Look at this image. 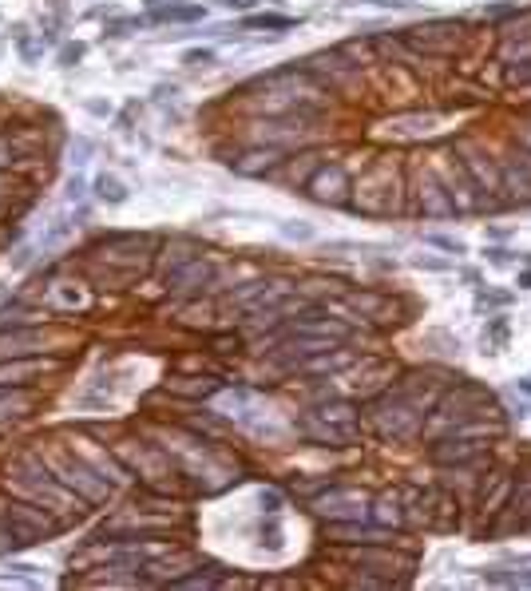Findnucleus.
Instances as JSON below:
<instances>
[{
    "instance_id": "1",
    "label": "nucleus",
    "mask_w": 531,
    "mask_h": 591,
    "mask_svg": "<svg viewBox=\"0 0 531 591\" xmlns=\"http://www.w3.org/2000/svg\"><path fill=\"white\" fill-rule=\"evenodd\" d=\"M8 484H16L24 496H32L36 504L52 508V512H72L80 508V496L56 476V469L36 457V453H20L12 465H8Z\"/></svg>"
},
{
    "instance_id": "2",
    "label": "nucleus",
    "mask_w": 531,
    "mask_h": 591,
    "mask_svg": "<svg viewBox=\"0 0 531 591\" xmlns=\"http://www.w3.org/2000/svg\"><path fill=\"white\" fill-rule=\"evenodd\" d=\"M298 429H302L310 441H318V445L345 449L349 441H357V429H361L357 405H349V401H325V405H318L314 413H306V417L298 421Z\"/></svg>"
},
{
    "instance_id": "3",
    "label": "nucleus",
    "mask_w": 531,
    "mask_h": 591,
    "mask_svg": "<svg viewBox=\"0 0 531 591\" xmlns=\"http://www.w3.org/2000/svg\"><path fill=\"white\" fill-rule=\"evenodd\" d=\"M218 282H222V270H218V262L211 254H203V250L195 258L163 270V290L175 302H199V298H207L214 290H222Z\"/></svg>"
},
{
    "instance_id": "4",
    "label": "nucleus",
    "mask_w": 531,
    "mask_h": 591,
    "mask_svg": "<svg viewBox=\"0 0 531 591\" xmlns=\"http://www.w3.org/2000/svg\"><path fill=\"white\" fill-rule=\"evenodd\" d=\"M345 211L369 215V219H381V215L401 211V199H397V167L381 163V167H373L365 179H357Z\"/></svg>"
},
{
    "instance_id": "5",
    "label": "nucleus",
    "mask_w": 531,
    "mask_h": 591,
    "mask_svg": "<svg viewBox=\"0 0 531 591\" xmlns=\"http://www.w3.org/2000/svg\"><path fill=\"white\" fill-rule=\"evenodd\" d=\"M369 421H373L381 441H413L417 433H425V413L417 405H409L401 393L377 397L369 405Z\"/></svg>"
},
{
    "instance_id": "6",
    "label": "nucleus",
    "mask_w": 531,
    "mask_h": 591,
    "mask_svg": "<svg viewBox=\"0 0 531 591\" xmlns=\"http://www.w3.org/2000/svg\"><path fill=\"white\" fill-rule=\"evenodd\" d=\"M484 409H496L492 389L460 381L456 389H448V393L436 401V421H432V429H448V433H456L464 421H480Z\"/></svg>"
},
{
    "instance_id": "7",
    "label": "nucleus",
    "mask_w": 531,
    "mask_h": 591,
    "mask_svg": "<svg viewBox=\"0 0 531 591\" xmlns=\"http://www.w3.org/2000/svg\"><path fill=\"white\" fill-rule=\"evenodd\" d=\"M48 465L56 469V476L80 496V500H88V504H104L107 496H111V480L92 469V461L84 457V453H76V449H60L56 457H48Z\"/></svg>"
},
{
    "instance_id": "8",
    "label": "nucleus",
    "mask_w": 531,
    "mask_h": 591,
    "mask_svg": "<svg viewBox=\"0 0 531 591\" xmlns=\"http://www.w3.org/2000/svg\"><path fill=\"white\" fill-rule=\"evenodd\" d=\"M409 52L417 60H440V56H456L464 44V20H428V24H413L401 32Z\"/></svg>"
},
{
    "instance_id": "9",
    "label": "nucleus",
    "mask_w": 531,
    "mask_h": 591,
    "mask_svg": "<svg viewBox=\"0 0 531 591\" xmlns=\"http://www.w3.org/2000/svg\"><path fill=\"white\" fill-rule=\"evenodd\" d=\"M302 68L318 80L329 96H349V92L357 88V80H361V68H357L337 44H333V48H321L314 56H306Z\"/></svg>"
},
{
    "instance_id": "10",
    "label": "nucleus",
    "mask_w": 531,
    "mask_h": 591,
    "mask_svg": "<svg viewBox=\"0 0 531 591\" xmlns=\"http://www.w3.org/2000/svg\"><path fill=\"white\" fill-rule=\"evenodd\" d=\"M409 199H413V211L425 219H456V203L448 199V191L432 167L409 171Z\"/></svg>"
},
{
    "instance_id": "11",
    "label": "nucleus",
    "mask_w": 531,
    "mask_h": 591,
    "mask_svg": "<svg viewBox=\"0 0 531 591\" xmlns=\"http://www.w3.org/2000/svg\"><path fill=\"white\" fill-rule=\"evenodd\" d=\"M302 195L314 199V203H321V207H337V211H345V207H349V195H353V179H349L345 163H318L314 175L306 179Z\"/></svg>"
},
{
    "instance_id": "12",
    "label": "nucleus",
    "mask_w": 531,
    "mask_h": 591,
    "mask_svg": "<svg viewBox=\"0 0 531 591\" xmlns=\"http://www.w3.org/2000/svg\"><path fill=\"white\" fill-rule=\"evenodd\" d=\"M452 155L460 159V167L476 179V187H480L488 199H500V159H496L484 143H476V139H456V143H452Z\"/></svg>"
},
{
    "instance_id": "13",
    "label": "nucleus",
    "mask_w": 531,
    "mask_h": 591,
    "mask_svg": "<svg viewBox=\"0 0 531 591\" xmlns=\"http://www.w3.org/2000/svg\"><path fill=\"white\" fill-rule=\"evenodd\" d=\"M488 457V441H480V437H472V433H448V437H440V441H432L428 445V461L432 465H444V469H472V465H480Z\"/></svg>"
},
{
    "instance_id": "14",
    "label": "nucleus",
    "mask_w": 531,
    "mask_h": 591,
    "mask_svg": "<svg viewBox=\"0 0 531 591\" xmlns=\"http://www.w3.org/2000/svg\"><path fill=\"white\" fill-rule=\"evenodd\" d=\"M290 330H302V334H314V338H329V342H349L353 338V322H345V318H337L329 306H302V310H294L290 314V322H286Z\"/></svg>"
},
{
    "instance_id": "15",
    "label": "nucleus",
    "mask_w": 531,
    "mask_h": 591,
    "mask_svg": "<svg viewBox=\"0 0 531 591\" xmlns=\"http://www.w3.org/2000/svg\"><path fill=\"white\" fill-rule=\"evenodd\" d=\"M310 508H314V516L321 520H365L369 516V496L365 492H357V488H341V484H329L321 496L310 500Z\"/></svg>"
},
{
    "instance_id": "16",
    "label": "nucleus",
    "mask_w": 531,
    "mask_h": 591,
    "mask_svg": "<svg viewBox=\"0 0 531 591\" xmlns=\"http://www.w3.org/2000/svg\"><path fill=\"white\" fill-rule=\"evenodd\" d=\"M500 159V195H508V203H520L528 207L531 203V151L524 147H508Z\"/></svg>"
},
{
    "instance_id": "17",
    "label": "nucleus",
    "mask_w": 531,
    "mask_h": 591,
    "mask_svg": "<svg viewBox=\"0 0 531 591\" xmlns=\"http://www.w3.org/2000/svg\"><path fill=\"white\" fill-rule=\"evenodd\" d=\"M48 350V334L40 326H4L0 330V357H36Z\"/></svg>"
},
{
    "instance_id": "18",
    "label": "nucleus",
    "mask_w": 531,
    "mask_h": 591,
    "mask_svg": "<svg viewBox=\"0 0 531 591\" xmlns=\"http://www.w3.org/2000/svg\"><path fill=\"white\" fill-rule=\"evenodd\" d=\"M341 302L353 310V314H361V318H381V314H389L393 310V298L389 294H381V290H341Z\"/></svg>"
},
{
    "instance_id": "19",
    "label": "nucleus",
    "mask_w": 531,
    "mask_h": 591,
    "mask_svg": "<svg viewBox=\"0 0 531 591\" xmlns=\"http://www.w3.org/2000/svg\"><path fill=\"white\" fill-rule=\"evenodd\" d=\"M40 373H48L40 357H0V385H32Z\"/></svg>"
},
{
    "instance_id": "20",
    "label": "nucleus",
    "mask_w": 531,
    "mask_h": 591,
    "mask_svg": "<svg viewBox=\"0 0 531 591\" xmlns=\"http://www.w3.org/2000/svg\"><path fill=\"white\" fill-rule=\"evenodd\" d=\"M357 365V354H349L345 346H333V350H325V354H314L310 361H302L298 369L302 373H310V377H333V373H345V369H353Z\"/></svg>"
},
{
    "instance_id": "21",
    "label": "nucleus",
    "mask_w": 531,
    "mask_h": 591,
    "mask_svg": "<svg viewBox=\"0 0 531 591\" xmlns=\"http://www.w3.org/2000/svg\"><path fill=\"white\" fill-rule=\"evenodd\" d=\"M167 393L187 397V401H207L214 393H222V381L218 377H171L167 381Z\"/></svg>"
},
{
    "instance_id": "22",
    "label": "nucleus",
    "mask_w": 531,
    "mask_h": 591,
    "mask_svg": "<svg viewBox=\"0 0 531 591\" xmlns=\"http://www.w3.org/2000/svg\"><path fill=\"white\" fill-rule=\"evenodd\" d=\"M373 52H377V64H413L417 56L409 52L405 36H393V32H373Z\"/></svg>"
},
{
    "instance_id": "23",
    "label": "nucleus",
    "mask_w": 531,
    "mask_h": 591,
    "mask_svg": "<svg viewBox=\"0 0 531 591\" xmlns=\"http://www.w3.org/2000/svg\"><path fill=\"white\" fill-rule=\"evenodd\" d=\"M40 318H44V314H40L28 298H20V294L0 302V330H4V326H40Z\"/></svg>"
},
{
    "instance_id": "24",
    "label": "nucleus",
    "mask_w": 531,
    "mask_h": 591,
    "mask_svg": "<svg viewBox=\"0 0 531 591\" xmlns=\"http://www.w3.org/2000/svg\"><path fill=\"white\" fill-rule=\"evenodd\" d=\"M512 476H504V473H496V476H488V484L480 488V508L484 512H500L508 500H512Z\"/></svg>"
},
{
    "instance_id": "25",
    "label": "nucleus",
    "mask_w": 531,
    "mask_h": 591,
    "mask_svg": "<svg viewBox=\"0 0 531 591\" xmlns=\"http://www.w3.org/2000/svg\"><path fill=\"white\" fill-rule=\"evenodd\" d=\"M203 16H207L203 4H159V8L151 12V20H159V24H195V20H203Z\"/></svg>"
},
{
    "instance_id": "26",
    "label": "nucleus",
    "mask_w": 531,
    "mask_h": 591,
    "mask_svg": "<svg viewBox=\"0 0 531 591\" xmlns=\"http://www.w3.org/2000/svg\"><path fill=\"white\" fill-rule=\"evenodd\" d=\"M92 195L107 203V207H123L127 199H131V191H127V183L119 179V175H96V183H92Z\"/></svg>"
},
{
    "instance_id": "27",
    "label": "nucleus",
    "mask_w": 531,
    "mask_h": 591,
    "mask_svg": "<svg viewBox=\"0 0 531 591\" xmlns=\"http://www.w3.org/2000/svg\"><path fill=\"white\" fill-rule=\"evenodd\" d=\"M32 409V393L24 385H0V421L24 417Z\"/></svg>"
},
{
    "instance_id": "28",
    "label": "nucleus",
    "mask_w": 531,
    "mask_h": 591,
    "mask_svg": "<svg viewBox=\"0 0 531 591\" xmlns=\"http://www.w3.org/2000/svg\"><path fill=\"white\" fill-rule=\"evenodd\" d=\"M373 520L381 528H401L405 524V508H401V496L397 492H385L377 504H373Z\"/></svg>"
},
{
    "instance_id": "29",
    "label": "nucleus",
    "mask_w": 531,
    "mask_h": 591,
    "mask_svg": "<svg viewBox=\"0 0 531 591\" xmlns=\"http://www.w3.org/2000/svg\"><path fill=\"white\" fill-rule=\"evenodd\" d=\"M48 306H60V310H76V306H88V298L72 286V282H56L52 274V286H48Z\"/></svg>"
},
{
    "instance_id": "30",
    "label": "nucleus",
    "mask_w": 531,
    "mask_h": 591,
    "mask_svg": "<svg viewBox=\"0 0 531 591\" xmlns=\"http://www.w3.org/2000/svg\"><path fill=\"white\" fill-rule=\"evenodd\" d=\"M44 44H52L44 32H40V36H32V32L16 28V52H20V60H24V64H36V60L44 56Z\"/></svg>"
},
{
    "instance_id": "31",
    "label": "nucleus",
    "mask_w": 531,
    "mask_h": 591,
    "mask_svg": "<svg viewBox=\"0 0 531 591\" xmlns=\"http://www.w3.org/2000/svg\"><path fill=\"white\" fill-rule=\"evenodd\" d=\"M242 28H270V32H286V28H298L294 16H278V12H262V16H246Z\"/></svg>"
},
{
    "instance_id": "32",
    "label": "nucleus",
    "mask_w": 531,
    "mask_h": 591,
    "mask_svg": "<svg viewBox=\"0 0 531 591\" xmlns=\"http://www.w3.org/2000/svg\"><path fill=\"white\" fill-rule=\"evenodd\" d=\"M504 84H508V88H531V60L504 64Z\"/></svg>"
},
{
    "instance_id": "33",
    "label": "nucleus",
    "mask_w": 531,
    "mask_h": 591,
    "mask_svg": "<svg viewBox=\"0 0 531 591\" xmlns=\"http://www.w3.org/2000/svg\"><path fill=\"white\" fill-rule=\"evenodd\" d=\"M191 429H199L203 441H207V437H222L226 433V421L214 417V413H199V417H191Z\"/></svg>"
},
{
    "instance_id": "34",
    "label": "nucleus",
    "mask_w": 531,
    "mask_h": 591,
    "mask_svg": "<svg viewBox=\"0 0 531 591\" xmlns=\"http://www.w3.org/2000/svg\"><path fill=\"white\" fill-rule=\"evenodd\" d=\"M214 584H222V576H203V568H195V576H175L171 580V588H214Z\"/></svg>"
},
{
    "instance_id": "35",
    "label": "nucleus",
    "mask_w": 531,
    "mask_h": 591,
    "mask_svg": "<svg viewBox=\"0 0 531 591\" xmlns=\"http://www.w3.org/2000/svg\"><path fill=\"white\" fill-rule=\"evenodd\" d=\"M92 151H96V147H92V139H84V135L68 143V155H72V163H76V167H84V163L92 159Z\"/></svg>"
},
{
    "instance_id": "36",
    "label": "nucleus",
    "mask_w": 531,
    "mask_h": 591,
    "mask_svg": "<svg viewBox=\"0 0 531 591\" xmlns=\"http://www.w3.org/2000/svg\"><path fill=\"white\" fill-rule=\"evenodd\" d=\"M56 60H60V68H76V64L84 60V44H64Z\"/></svg>"
},
{
    "instance_id": "37",
    "label": "nucleus",
    "mask_w": 531,
    "mask_h": 591,
    "mask_svg": "<svg viewBox=\"0 0 531 591\" xmlns=\"http://www.w3.org/2000/svg\"><path fill=\"white\" fill-rule=\"evenodd\" d=\"M183 64H191V68H211V64H214V48H191V52L183 56Z\"/></svg>"
},
{
    "instance_id": "38",
    "label": "nucleus",
    "mask_w": 531,
    "mask_h": 591,
    "mask_svg": "<svg viewBox=\"0 0 531 591\" xmlns=\"http://www.w3.org/2000/svg\"><path fill=\"white\" fill-rule=\"evenodd\" d=\"M282 235L306 242V238H314V227H310V223H282Z\"/></svg>"
},
{
    "instance_id": "39",
    "label": "nucleus",
    "mask_w": 531,
    "mask_h": 591,
    "mask_svg": "<svg viewBox=\"0 0 531 591\" xmlns=\"http://www.w3.org/2000/svg\"><path fill=\"white\" fill-rule=\"evenodd\" d=\"M425 242L440 246V250H452V254H464V242H456V238H448V235H425Z\"/></svg>"
},
{
    "instance_id": "40",
    "label": "nucleus",
    "mask_w": 531,
    "mask_h": 591,
    "mask_svg": "<svg viewBox=\"0 0 531 591\" xmlns=\"http://www.w3.org/2000/svg\"><path fill=\"white\" fill-rule=\"evenodd\" d=\"M262 512H270V516H278V512H282V492H278V488L262 492Z\"/></svg>"
},
{
    "instance_id": "41",
    "label": "nucleus",
    "mask_w": 531,
    "mask_h": 591,
    "mask_svg": "<svg viewBox=\"0 0 531 591\" xmlns=\"http://www.w3.org/2000/svg\"><path fill=\"white\" fill-rule=\"evenodd\" d=\"M516 147L531 151V116L524 119V123H516Z\"/></svg>"
},
{
    "instance_id": "42",
    "label": "nucleus",
    "mask_w": 531,
    "mask_h": 591,
    "mask_svg": "<svg viewBox=\"0 0 531 591\" xmlns=\"http://www.w3.org/2000/svg\"><path fill=\"white\" fill-rule=\"evenodd\" d=\"M84 195H88L84 175H72V179H68V199H84Z\"/></svg>"
},
{
    "instance_id": "43",
    "label": "nucleus",
    "mask_w": 531,
    "mask_h": 591,
    "mask_svg": "<svg viewBox=\"0 0 531 591\" xmlns=\"http://www.w3.org/2000/svg\"><path fill=\"white\" fill-rule=\"evenodd\" d=\"M28 262H32V246H20V250L12 254V266L20 270V266H28Z\"/></svg>"
},
{
    "instance_id": "44",
    "label": "nucleus",
    "mask_w": 531,
    "mask_h": 591,
    "mask_svg": "<svg viewBox=\"0 0 531 591\" xmlns=\"http://www.w3.org/2000/svg\"><path fill=\"white\" fill-rule=\"evenodd\" d=\"M488 258H492L496 266H508V262H512V250H504V246H496V250H488Z\"/></svg>"
},
{
    "instance_id": "45",
    "label": "nucleus",
    "mask_w": 531,
    "mask_h": 591,
    "mask_svg": "<svg viewBox=\"0 0 531 591\" xmlns=\"http://www.w3.org/2000/svg\"><path fill=\"white\" fill-rule=\"evenodd\" d=\"M84 108H88V112H92V116H111V108H107L104 100H88V104H84Z\"/></svg>"
},
{
    "instance_id": "46",
    "label": "nucleus",
    "mask_w": 531,
    "mask_h": 591,
    "mask_svg": "<svg viewBox=\"0 0 531 591\" xmlns=\"http://www.w3.org/2000/svg\"><path fill=\"white\" fill-rule=\"evenodd\" d=\"M222 4H226V8H238V12H246V8H254L258 0H222Z\"/></svg>"
},
{
    "instance_id": "47",
    "label": "nucleus",
    "mask_w": 531,
    "mask_h": 591,
    "mask_svg": "<svg viewBox=\"0 0 531 591\" xmlns=\"http://www.w3.org/2000/svg\"><path fill=\"white\" fill-rule=\"evenodd\" d=\"M520 286H524V290H531V270H524V274H520Z\"/></svg>"
},
{
    "instance_id": "48",
    "label": "nucleus",
    "mask_w": 531,
    "mask_h": 591,
    "mask_svg": "<svg viewBox=\"0 0 531 591\" xmlns=\"http://www.w3.org/2000/svg\"><path fill=\"white\" fill-rule=\"evenodd\" d=\"M516 385H520L524 393H531V377H524V381H516Z\"/></svg>"
},
{
    "instance_id": "49",
    "label": "nucleus",
    "mask_w": 531,
    "mask_h": 591,
    "mask_svg": "<svg viewBox=\"0 0 531 591\" xmlns=\"http://www.w3.org/2000/svg\"><path fill=\"white\" fill-rule=\"evenodd\" d=\"M4 298H8V290H4V282H0V302H4Z\"/></svg>"
}]
</instances>
